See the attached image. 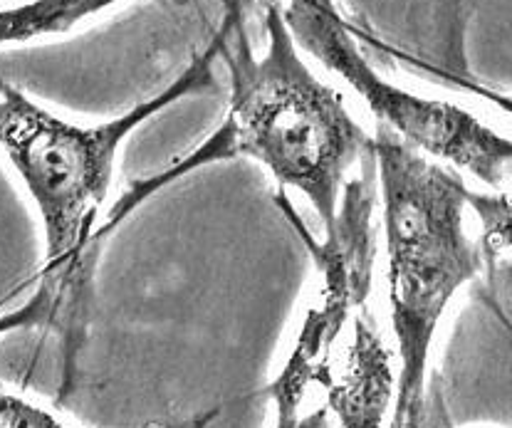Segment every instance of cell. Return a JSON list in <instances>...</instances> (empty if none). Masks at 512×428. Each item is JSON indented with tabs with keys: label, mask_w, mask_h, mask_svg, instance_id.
<instances>
[{
	"label": "cell",
	"mask_w": 512,
	"mask_h": 428,
	"mask_svg": "<svg viewBox=\"0 0 512 428\" xmlns=\"http://www.w3.org/2000/svg\"><path fill=\"white\" fill-rule=\"evenodd\" d=\"M218 50L221 43L216 35L211 48L174 85L161 90L159 97L97 127L62 122L0 80V146L38 203L50 270L85 243V228L90 226L94 208L107 196L114 159L124 139L166 104L196 92L218 90L213 72Z\"/></svg>",
	"instance_id": "3957f363"
},
{
	"label": "cell",
	"mask_w": 512,
	"mask_h": 428,
	"mask_svg": "<svg viewBox=\"0 0 512 428\" xmlns=\"http://www.w3.org/2000/svg\"><path fill=\"white\" fill-rule=\"evenodd\" d=\"M109 0H45L0 10V45L25 43L38 35L67 33L87 15L109 8Z\"/></svg>",
	"instance_id": "8992f818"
},
{
	"label": "cell",
	"mask_w": 512,
	"mask_h": 428,
	"mask_svg": "<svg viewBox=\"0 0 512 428\" xmlns=\"http://www.w3.org/2000/svg\"><path fill=\"white\" fill-rule=\"evenodd\" d=\"M55 302H57L55 287L43 285L33 297H30L28 305L0 317V337L8 332L20 330V327L43 325V322L50 320L52 312H55Z\"/></svg>",
	"instance_id": "ba28073f"
},
{
	"label": "cell",
	"mask_w": 512,
	"mask_h": 428,
	"mask_svg": "<svg viewBox=\"0 0 512 428\" xmlns=\"http://www.w3.org/2000/svg\"><path fill=\"white\" fill-rule=\"evenodd\" d=\"M466 203L478 211L483 238L478 240L480 258L488 265L490 280H498V270L510 275V198L508 193H466Z\"/></svg>",
	"instance_id": "52a82bcc"
},
{
	"label": "cell",
	"mask_w": 512,
	"mask_h": 428,
	"mask_svg": "<svg viewBox=\"0 0 512 428\" xmlns=\"http://www.w3.org/2000/svg\"><path fill=\"white\" fill-rule=\"evenodd\" d=\"M0 428H67L47 411L18 396L0 394Z\"/></svg>",
	"instance_id": "9c48e42d"
},
{
	"label": "cell",
	"mask_w": 512,
	"mask_h": 428,
	"mask_svg": "<svg viewBox=\"0 0 512 428\" xmlns=\"http://www.w3.org/2000/svg\"><path fill=\"white\" fill-rule=\"evenodd\" d=\"M300 426H302V428H337V426L332 424V421H329L327 409L315 411V414H310V419H307V416H302Z\"/></svg>",
	"instance_id": "30bf717a"
},
{
	"label": "cell",
	"mask_w": 512,
	"mask_h": 428,
	"mask_svg": "<svg viewBox=\"0 0 512 428\" xmlns=\"http://www.w3.org/2000/svg\"><path fill=\"white\" fill-rule=\"evenodd\" d=\"M376 179L384 206L391 325L399 342V396L391 428H421L428 354L448 302L483 270L463 226L466 184L379 124Z\"/></svg>",
	"instance_id": "7a4b0ae2"
},
{
	"label": "cell",
	"mask_w": 512,
	"mask_h": 428,
	"mask_svg": "<svg viewBox=\"0 0 512 428\" xmlns=\"http://www.w3.org/2000/svg\"><path fill=\"white\" fill-rule=\"evenodd\" d=\"M280 13L295 48L342 77L369 104L379 124L389 127L401 142L421 149L423 156L448 161L453 169L470 171L490 189H500L508 181V139L456 104L411 95L376 75L332 3L295 0Z\"/></svg>",
	"instance_id": "277c9868"
},
{
	"label": "cell",
	"mask_w": 512,
	"mask_h": 428,
	"mask_svg": "<svg viewBox=\"0 0 512 428\" xmlns=\"http://www.w3.org/2000/svg\"><path fill=\"white\" fill-rule=\"evenodd\" d=\"M268 50L255 57L243 15L231 5L218 33V57L231 72V109L216 134L164 174L132 184L109 213L104 231H112L144 198L179 176L213 161L250 156L268 166L285 189L302 191L329 236L337 221L339 196L347 171L374 151V137L347 112L344 99L317 80L297 55L278 5L265 15Z\"/></svg>",
	"instance_id": "6da1fadb"
},
{
	"label": "cell",
	"mask_w": 512,
	"mask_h": 428,
	"mask_svg": "<svg viewBox=\"0 0 512 428\" xmlns=\"http://www.w3.org/2000/svg\"><path fill=\"white\" fill-rule=\"evenodd\" d=\"M389 352L376 334L367 310L354 320V342L334 384H329V406L339 428H381L391 396Z\"/></svg>",
	"instance_id": "5b68a950"
}]
</instances>
